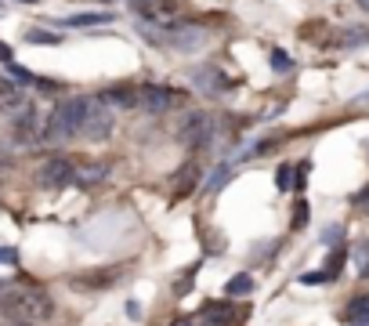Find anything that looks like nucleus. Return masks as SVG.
I'll return each mask as SVG.
<instances>
[{
	"label": "nucleus",
	"instance_id": "aec40b11",
	"mask_svg": "<svg viewBox=\"0 0 369 326\" xmlns=\"http://www.w3.org/2000/svg\"><path fill=\"white\" fill-rule=\"evenodd\" d=\"M25 40H29V44H44V47H54V44H62V37H58V33H47V29H29V33H25Z\"/></svg>",
	"mask_w": 369,
	"mask_h": 326
},
{
	"label": "nucleus",
	"instance_id": "2eb2a0df",
	"mask_svg": "<svg viewBox=\"0 0 369 326\" xmlns=\"http://www.w3.org/2000/svg\"><path fill=\"white\" fill-rule=\"evenodd\" d=\"M119 279V272H105V276H80V279H73V286L76 290H98V286H109V283H116Z\"/></svg>",
	"mask_w": 369,
	"mask_h": 326
},
{
	"label": "nucleus",
	"instance_id": "473e14b6",
	"mask_svg": "<svg viewBox=\"0 0 369 326\" xmlns=\"http://www.w3.org/2000/svg\"><path fill=\"white\" fill-rule=\"evenodd\" d=\"M358 4H362V11H369V0H358Z\"/></svg>",
	"mask_w": 369,
	"mask_h": 326
},
{
	"label": "nucleus",
	"instance_id": "7ed1b4c3",
	"mask_svg": "<svg viewBox=\"0 0 369 326\" xmlns=\"http://www.w3.org/2000/svg\"><path fill=\"white\" fill-rule=\"evenodd\" d=\"M80 135H83L87 142H105V138L112 135V109H109L105 102H98V98H90Z\"/></svg>",
	"mask_w": 369,
	"mask_h": 326
},
{
	"label": "nucleus",
	"instance_id": "f704fd0d",
	"mask_svg": "<svg viewBox=\"0 0 369 326\" xmlns=\"http://www.w3.org/2000/svg\"><path fill=\"white\" fill-rule=\"evenodd\" d=\"M102 4H112V0H102Z\"/></svg>",
	"mask_w": 369,
	"mask_h": 326
},
{
	"label": "nucleus",
	"instance_id": "6e6552de",
	"mask_svg": "<svg viewBox=\"0 0 369 326\" xmlns=\"http://www.w3.org/2000/svg\"><path fill=\"white\" fill-rule=\"evenodd\" d=\"M192 87L203 91V94H225L232 84H228V77L218 69V65H196L192 69Z\"/></svg>",
	"mask_w": 369,
	"mask_h": 326
},
{
	"label": "nucleus",
	"instance_id": "0eeeda50",
	"mask_svg": "<svg viewBox=\"0 0 369 326\" xmlns=\"http://www.w3.org/2000/svg\"><path fill=\"white\" fill-rule=\"evenodd\" d=\"M131 11L138 15V22H170L177 15V0H127Z\"/></svg>",
	"mask_w": 369,
	"mask_h": 326
},
{
	"label": "nucleus",
	"instance_id": "9d476101",
	"mask_svg": "<svg viewBox=\"0 0 369 326\" xmlns=\"http://www.w3.org/2000/svg\"><path fill=\"white\" fill-rule=\"evenodd\" d=\"M232 319H235V305L228 301H210L199 312V326H232Z\"/></svg>",
	"mask_w": 369,
	"mask_h": 326
},
{
	"label": "nucleus",
	"instance_id": "39448f33",
	"mask_svg": "<svg viewBox=\"0 0 369 326\" xmlns=\"http://www.w3.org/2000/svg\"><path fill=\"white\" fill-rule=\"evenodd\" d=\"M181 98H184L181 91L163 87V84H145V87H138V106L145 113H167V109L181 106Z\"/></svg>",
	"mask_w": 369,
	"mask_h": 326
},
{
	"label": "nucleus",
	"instance_id": "dca6fc26",
	"mask_svg": "<svg viewBox=\"0 0 369 326\" xmlns=\"http://www.w3.org/2000/svg\"><path fill=\"white\" fill-rule=\"evenodd\" d=\"M348 319L358 322V326H369V293H362V298H355L348 305Z\"/></svg>",
	"mask_w": 369,
	"mask_h": 326
},
{
	"label": "nucleus",
	"instance_id": "f257e3e1",
	"mask_svg": "<svg viewBox=\"0 0 369 326\" xmlns=\"http://www.w3.org/2000/svg\"><path fill=\"white\" fill-rule=\"evenodd\" d=\"M51 315H54V301L47 290L29 283L0 286V322L4 326H37Z\"/></svg>",
	"mask_w": 369,
	"mask_h": 326
},
{
	"label": "nucleus",
	"instance_id": "cd10ccee",
	"mask_svg": "<svg viewBox=\"0 0 369 326\" xmlns=\"http://www.w3.org/2000/svg\"><path fill=\"white\" fill-rule=\"evenodd\" d=\"M300 283H308V286H312V283H329V276H326L322 269H319V272H304V276H300Z\"/></svg>",
	"mask_w": 369,
	"mask_h": 326
},
{
	"label": "nucleus",
	"instance_id": "6ab92c4d",
	"mask_svg": "<svg viewBox=\"0 0 369 326\" xmlns=\"http://www.w3.org/2000/svg\"><path fill=\"white\" fill-rule=\"evenodd\" d=\"M112 15L109 11H87V15H73V18H66V26H102V22H109Z\"/></svg>",
	"mask_w": 369,
	"mask_h": 326
},
{
	"label": "nucleus",
	"instance_id": "72a5a7b5",
	"mask_svg": "<svg viewBox=\"0 0 369 326\" xmlns=\"http://www.w3.org/2000/svg\"><path fill=\"white\" fill-rule=\"evenodd\" d=\"M22 4H37V0H22Z\"/></svg>",
	"mask_w": 369,
	"mask_h": 326
},
{
	"label": "nucleus",
	"instance_id": "a211bd4d",
	"mask_svg": "<svg viewBox=\"0 0 369 326\" xmlns=\"http://www.w3.org/2000/svg\"><path fill=\"white\" fill-rule=\"evenodd\" d=\"M250 290H254V279L246 276V272L225 283V293H228V298H242V293H250Z\"/></svg>",
	"mask_w": 369,
	"mask_h": 326
},
{
	"label": "nucleus",
	"instance_id": "4468645a",
	"mask_svg": "<svg viewBox=\"0 0 369 326\" xmlns=\"http://www.w3.org/2000/svg\"><path fill=\"white\" fill-rule=\"evenodd\" d=\"M18 106H22V91L0 77V109H18Z\"/></svg>",
	"mask_w": 369,
	"mask_h": 326
},
{
	"label": "nucleus",
	"instance_id": "ddd939ff",
	"mask_svg": "<svg viewBox=\"0 0 369 326\" xmlns=\"http://www.w3.org/2000/svg\"><path fill=\"white\" fill-rule=\"evenodd\" d=\"M105 178H109V163H83V167L76 171V181H73V185L95 189V185H102Z\"/></svg>",
	"mask_w": 369,
	"mask_h": 326
},
{
	"label": "nucleus",
	"instance_id": "c756f323",
	"mask_svg": "<svg viewBox=\"0 0 369 326\" xmlns=\"http://www.w3.org/2000/svg\"><path fill=\"white\" fill-rule=\"evenodd\" d=\"M355 207H358L362 214H369V185H365V189L358 192V196H355Z\"/></svg>",
	"mask_w": 369,
	"mask_h": 326
},
{
	"label": "nucleus",
	"instance_id": "7c9ffc66",
	"mask_svg": "<svg viewBox=\"0 0 369 326\" xmlns=\"http://www.w3.org/2000/svg\"><path fill=\"white\" fill-rule=\"evenodd\" d=\"M0 62H11V47L8 44H0Z\"/></svg>",
	"mask_w": 369,
	"mask_h": 326
},
{
	"label": "nucleus",
	"instance_id": "5701e85b",
	"mask_svg": "<svg viewBox=\"0 0 369 326\" xmlns=\"http://www.w3.org/2000/svg\"><path fill=\"white\" fill-rule=\"evenodd\" d=\"M271 69H275V73H290V69H293V58H290L286 51H271Z\"/></svg>",
	"mask_w": 369,
	"mask_h": 326
},
{
	"label": "nucleus",
	"instance_id": "a878e982",
	"mask_svg": "<svg viewBox=\"0 0 369 326\" xmlns=\"http://www.w3.org/2000/svg\"><path fill=\"white\" fill-rule=\"evenodd\" d=\"M8 69H11V77H15L18 84H37V80H33V73L22 69V65H15V62H8Z\"/></svg>",
	"mask_w": 369,
	"mask_h": 326
},
{
	"label": "nucleus",
	"instance_id": "f03ea898",
	"mask_svg": "<svg viewBox=\"0 0 369 326\" xmlns=\"http://www.w3.org/2000/svg\"><path fill=\"white\" fill-rule=\"evenodd\" d=\"M87 106L90 98H66V102H58L47 116V127H44V138L47 142H69L80 135L83 127V116H87Z\"/></svg>",
	"mask_w": 369,
	"mask_h": 326
},
{
	"label": "nucleus",
	"instance_id": "1a4fd4ad",
	"mask_svg": "<svg viewBox=\"0 0 369 326\" xmlns=\"http://www.w3.org/2000/svg\"><path fill=\"white\" fill-rule=\"evenodd\" d=\"M199 185V163L196 159H189L181 171H174V178H170V189H174V200H184L192 189Z\"/></svg>",
	"mask_w": 369,
	"mask_h": 326
},
{
	"label": "nucleus",
	"instance_id": "9b49d317",
	"mask_svg": "<svg viewBox=\"0 0 369 326\" xmlns=\"http://www.w3.org/2000/svg\"><path fill=\"white\" fill-rule=\"evenodd\" d=\"M98 102H105L109 109H112V106H116V109H131V106H138V87H131V84L109 87V91L98 94Z\"/></svg>",
	"mask_w": 369,
	"mask_h": 326
},
{
	"label": "nucleus",
	"instance_id": "f8f14e48",
	"mask_svg": "<svg viewBox=\"0 0 369 326\" xmlns=\"http://www.w3.org/2000/svg\"><path fill=\"white\" fill-rule=\"evenodd\" d=\"M37 127H40V116H37V109H33V106H29V109H22V113H18V120H15V142H18V145L33 142V138H37Z\"/></svg>",
	"mask_w": 369,
	"mask_h": 326
},
{
	"label": "nucleus",
	"instance_id": "412c9836",
	"mask_svg": "<svg viewBox=\"0 0 369 326\" xmlns=\"http://www.w3.org/2000/svg\"><path fill=\"white\" fill-rule=\"evenodd\" d=\"M228 178H232V167H228V163H225V167H218V171H213V174L206 178V185H203V189H206V192H221Z\"/></svg>",
	"mask_w": 369,
	"mask_h": 326
},
{
	"label": "nucleus",
	"instance_id": "393cba45",
	"mask_svg": "<svg viewBox=\"0 0 369 326\" xmlns=\"http://www.w3.org/2000/svg\"><path fill=\"white\" fill-rule=\"evenodd\" d=\"M344 44H348V47L369 44V29H348V33H344Z\"/></svg>",
	"mask_w": 369,
	"mask_h": 326
},
{
	"label": "nucleus",
	"instance_id": "423d86ee",
	"mask_svg": "<svg viewBox=\"0 0 369 326\" xmlns=\"http://www.w3.org/2000/svg\"><path fill=\"white\" fill-rule=\"evenodd\" d=\"M73 181H76V167L66 156H51L44 167L37 171V185H44V189H66Z\"/></svg>",
	"mask_w": 369,
	"mask_h": 326
},
{
	"label": "nucleus",
	"instance_id": "b1692460",
	"mask_svg": "<svg viewBox=\"0 0 369 326\" xmlns=\"http://www.w3.org/2000/svg\"><path fill=\"white\" fill-rule=\"evenodd\" d=\"M341 265H344V250H333V254H329V261H326V269H322V272H326L329 279H336V272H341Z\"/></svg>",
	"mask_w": 369,
	"mask_h": 326
},
{
	"label": "nucleus",
	"instance_id": "bb28decb",
	"mask_svg": "<svg viewBox=\"0 0 369 326\" xmlns=\"http://www.w3.org/2000/svg\"><path fill=\"white\" fill-rule=\"evenodd\" d=\"M300 225H308V203L304 200L293 207V228H300Z\"/></svg>",
	"mask_w": 369,
	"mask_h": 326
},
{
	"label": "nucleus",
	"instance_id": "20e7f679",
	"mask_svg": "<svg viewBox=\"0 0 369 326\" xmlns=\"http://www.w3.org/2000/svg\"><path fill=\"white\" fill-rule=\"evenodd\" d=\"M177 138L181 145H189L192 152H199L203 145H210L213 138V116L210 113H192V116H184L181 130H177Z\"/></svg>",
	"mask_w": 369,
	"mask_h": 326
},
{
	"label": "nucleus",
	"instance_id": "f3484780",
	"mask_svg": "<svg viewBox=\"0 0 369 326\" xmlns=\"http://www.w3.org/2000/svg\"><path fill=\"white\" fill-rule=\"evenodd\" d=\"M351 261H355V272H358L362 279H369V240L355 243V250H351Z\"/></svg>",
	"mask_w": 369,
	"mask_h": 326
},
{
	"label": "nucleus",
	"instance_id": "c9c22d12",
	"mask_svg": "<svg viewBox=\"0 0 369 326\" xmlns=\"http://www.w3.org/2000/svg\"><path fill=\"white\" fill-rule=\"evenodd\" d=\"M0 11H4V4H0Z\"/></svg>",
	"mask_w": 369,
	"mask_h": 326
},
{
	"label": "nucleus",
	"instance_id": "c85d7f7f",
	"mask_svg": "<svg viewBox=\"0 0 369 326\" xmlns=\"http://www.w3.org/2000/svg\"><path fill=\"white\" fill-rule=\"evenodd\" d=\"M15 261H18L15 247H0V265H15Z\"/></svg>",
	"mask_w": 369,
	"mask_h": 326
},
{
	"label": "nucleus",
	"instance_id": "4be33fe9",
	"mask_svg": "<svg viewBox=\"0 0 369 326\" xmlns=\"http://www.w3.org/2000/svg\"><path fill=\"white\" fill-rule=\"evenodd\" d=\"M275 189H279V192H290V189H293V171H290V163H283V167L275 171Z\"/></svg>",
	"mask_w": 369,
	"mask_h": 326
},
{
	"label": "nucleus",
	"instance_id": "2f4dec72",
	"mask_svg": "<svg viewBox=\"0 0 369 326\" xmlns=\"http://www.w3.org/2000/svg\"><path fill=\"white\" fill-rule=\"evenodd\" d=\"M170 326H192L189 319H177V322H170Z\"/></svg>",
	"mask_w": 369,
	"mask_h": 326
}]
</instances>
